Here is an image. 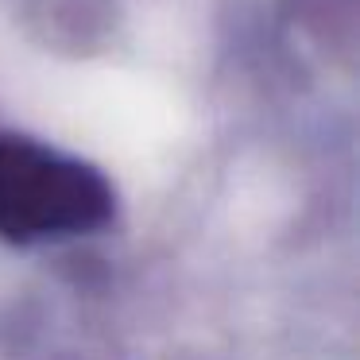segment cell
Masks as SVG:
<instances>
[{
  "instance_id": "obj_1",
  "label": "cell",
  "mask_w": 360,
  "mask_h": 360,
  "mask_svg": "<svg viewBox=\"0 0 360 360\" xmlns=\"http://www.w3.org/2000/svg\"><path fill=\"white\" fill-rule=\"evenodd\" d=\"M112 190L94 167L24 136H0V236L16 244L105 225Z\"/></svg>"
}]
</instances>
